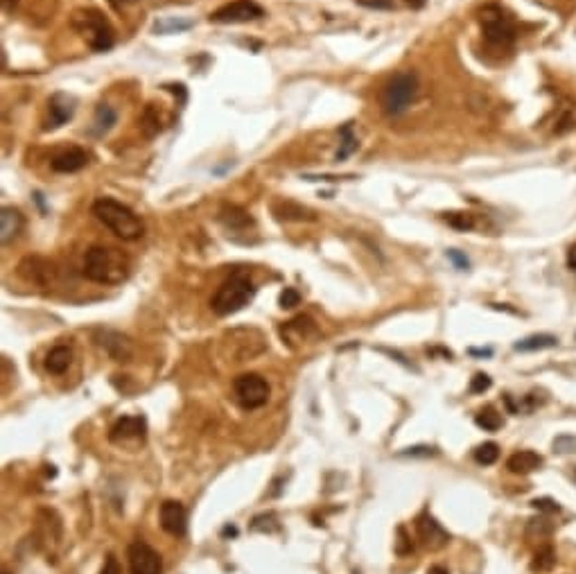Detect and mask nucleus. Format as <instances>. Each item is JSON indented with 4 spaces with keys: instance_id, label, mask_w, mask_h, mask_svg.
Returning a JSON list of instances; mask_svg holds the SVG:
<instances>
[{
    "instance_id": "nucleus-27",
    "label": "nucleus",
    "mask_w": 576,
    "mask_h": 574,
    "mask_svg": "<svg viewBox=\"0 0 576 574\" xmlns=\"http://www.w3.org/2000/svg\"><path fill=\"white\" fill-rule=\"evenodd\" d=\"M553 346H558V339L553 337V335H529V337L515 342L513 349L515 351H522V353H531V351L553 349Z\"/></svg>"
},
{
    "instance_id": "nucleus-22",
    "label": "nucleus",
    "mask_w": 576,
    "mask_h": 574,
    "mask_svg": "<svg viewBox=\"0 0 576 574\" xmlns=\"http://www.w3.org/2000/svg\"><path fill=\"white\" fill-rule=\"evenodd\" d=\"M23 226H25V218L20 215L18 208L5 206V208L0 211V240H3V244L16 240L20 231H23Z\"/></svg>"
},
{
    "instance_id": "nucleus-19",
    "label": "nucleus",
    "mask_w": 576,
    "mask_h": 574,
    "mask_svg": "<svg viewBox=\"0 0 576 574\" xmlns=\"http://www.w3.org/2000/svg\"><path fill=\"white\" fill-rule=\"evenodd\" d=\"M50 166L54 172H61V175H73V172H80L89 166V154L80 147H68L59 151L57 156H52Z\"/></svg>"
},
{
    "instance_id": "nucleus-26",
    "label": "nucleus",
    "mask_w": 576,
    "mask_h": 574,
    "mask_svg": "<svg viewBox=\"0 0 576 574\" xmlns=\"http://www.w3.org/2000/svg\"><path fill=\"white\" fill-rule=\"evenodd\" d=\"M115 123H118V113L113 111V106L97 104L95 118H93V134L95 136H104L106 132H111Z\"/></svg>"
},
{
    "instance_id": "nucleus-38",
    "label": "nucleus",
    "mask_w": 576,
    "mask_h": 574,
    "mask_svg": "<svg viewBox=\"0 0 576 574\" xmlns=\"http://www.w3.org/2000/svg\"><path fill=\"white\" fill-rule=\"evenodd\" d=\"M491 378H488L486 373H477L472 380H470V394H484L491 389Z\"/></svg>"
},
{
    "instance_id": "nucleus-49",
    "label": "nucleus",
    "mask_w": 576,
    "mask_h": 574,
    "mask_svg": "<svg viewBox=\"0 0 576 574\" xmlns=\"http://www.w3.org/2000/svg\"><path fill=\"white\" fill-rule=\"evenodd\" d=\"M3 574H9V572H3Z\"/></svg>"
},
{
    "instance_id": "nucleus-29",
    "label": "nucleus",
    "mask_w": 576,
    "mask_h": 574,
    "mask_svg": "<svg viewBox=\"0 0 576 574\" xmlns=\"http://www.w3.org/2000/svg\"><path fill=\"white\" fill-rule=\"evenodd\" d=\"M339 138H342V147L339 151H337V161H344V158H349L353 151L357 149V136L353 132V123H346L342 129H339Z\"/></svg>"
},
{
    "instance_id": "nucleus-1",
    "label": "nucleus",
    "mask_w": 576,
    "mask_h": 574,
    "mask_svg": "<svg viewBox=\"0 0 576 574\" xmlns=\"http://www.w3.org/2000/svg\"><path fill=\"white\" fill-rule=\"evenodd\" d=\"M84 276L100 285H120L132 272V260L118 247L95 244L84 256Z\"/></svg>"
},
{
    "instance_id": "nucleus-47",
    "label": "nucleus",
    "mask_w": 576,
    "mask_h": 574,
    "mask_svg": "<svg viewBox=\"0 0 576 574\" xmlns=\"http://www.w3.org/2000/svg\"><path fill=\"white\" fill-rule=\"evenodd\" d=\"M427 574H450V572L445 570V568H441V566H432V568L427 570Z\"/></svg>"
},
{
    "instance_id": "nucleus-2",
    "label": "nucleus",
    "mask_w": 576,
    "mask_h": 574,
    "mask_svg": "<svg viewBox=\"0 0 576 574\" xmlns=\"http://www.w3.org/2000/svg\"><path fill=\"white\" fill-rule=\"evenodd\" d=\"M93 215L102 222L111 233L123 240H138L145 233V224L129 206L115 201L111 197H102L93 204Z\"/></svg>"
},
{
    "instance_id": "nucleus-32",
    "label": "nucleus",
    "mask_w": 576,
    "mask_h": 574,
    "mask_svg": "<svg viewBox=\"0 0 576 574\" xmlns=\"http://www.w3.org/2000/svg\"><path fill=\"white\" fill-rule=\"evenodd\" d=\"M472 457H475L477 463H482V466H493L499 459V446L493 441H486V443H482V446L475 448Z\"/></svg>"
},
{
    "instance_id": "nucleus-9",
    "label": "nucleus",
    "mask_w": 576,
    "mask_h": 574,
    "mask_svg": "<svg viewBox=\"0 0 576 574\" xmlns=\"http://www.w3.org/2000/svg\"><path fill=\"white\" fill-rule=\"evenodd\" d=\"M233 389H235L237 403H240L244 409H258V407L267 405L269 394H271L267 380H265L263 375H258V373H242V375H237L235 382H233Z\"/></svg>"
},
{
    "instance_id": "nucleus-35",
    "label": "nucleus",
    "mask_w": 576,
    "mask_h": 574,
    "mask_svg": "<svg viewBox=\"0 0 576 574\" xmlns=\"http://www.w3.org/2000/svg\"><path fill=\"white\" fill-rule=\"evenodd\" d=\"M414 551V543L409 540L405 527H398V540H396V554L398 556H407Z\"/></svg>"
},
{
    "instance_id": "nucleus-50",
    "label": "nucleus",
    "mask_w": 576,
    "mask_h": 574,
    "mask_svg": "<svg viewBox=\"0 0 576 574\" xmlns=\"http://www.w3.org/2000/svg\"><path fill=\"white\" fill-rule=\"evenodd\" d=\"M574 475H576V473H574Z\"/></svg>"
},
{
    "instance_id": "nucleus-16",
    "label": "nucleus",
    "mask_w": 576,
    "mask_h": 574,
    "mask_svg": "<svg viewBox=\"0 0 576 574\" xmlns=\"http://www.w3.org/2000/svg\"><path fill=\"white\" fill-rule=\"evenodd\" d=\"M416 529H418V536L422 540V545H425L427 549H432V551L443 549L445 545L450 543V534L445 532L439 520L434 516H430L427 511L416 520Z\"/></svg>"
},
{
    "instance_id": "nucleus-17",
    "label": "nucleus",
    "mask_w": 576,
    "mask_h": 574,
    "mask_svg": "<svg viewBox=\"0 0 576 574\" xmlns=\"http://www.w3.org/2000/svg\"><path fill=\"white\" fill-rule=\"evenodd\" d=\"M18 269H20V276L39 287H48L54 278V265L41 256H27Z\"/></svg>"
},
{
    "instance_id": "nucleus-4",
    "label": "nucleus",
    "mask_w": 576,
    "mask_h": 574,
    "mask_svg": "<svg viewBox=\"0 0 576 574\" xmlns=\"http://www.w3.org/2000/svg\"><path fill=\"white\" fill-rule=\"evenodd\" d=\"M73 27L80 32L95 52H106L113 48V27L100 9H77L73 14Z\"/></svg>"
},
{
    "instance_id": "nucleus-3",
    "label": "nucleus",
    "mask_w": 576,
    "mask_h": 574,
    "mask_svg": "<svg viewBox=\"0 0 576 574\" xmlns=\"http://www.w3.org/2000/svg\"><path fill=\"white\" fill-rule=\"evenodd\" d=\"M253 297H256V287L251 280H249V276L233 274L231 278L224 280L220 289L215 292L211 306L215 310V315L228 317V315L240 312L244 306H249V303L253 301Z\"/></svg>"
},
{
    "instance_id": "nucleus-42",
    "label": "nucleus",
    "mask_w": 576,
    "mask_h": 574,
    "mask_svg": "<svg viewBox=\"0 0 576 574\" xmlns=\"http://www.w3.org/2000/svg\"><path fill=\"white\" fill-rule=\"evenodd\" d=\"M168 91H172L175 95H179L181 100H183V104H186V86H183V84H172V86H168Z\"/></svg>"
},
{
    "instance_id": "nucleus-23",
    "label": "nucleus",
    "mask_w": 576,
    "mask_h": 574,
    "mask_svg": "<svg viewBox=\"0 0 576 574\" xmlns=\"http://www.w3.org/2000/svg\"><path fill=\"white\" fill-rule=\"evenodd\" d=\"M542 463H545V461H542V457H540L538 452H534V450H520V452L511 454V457H508L506 468L511 473H515V475H529V473L538 470Z\"/></svg>"
},
{
    "instance_id": "nucleus-40",
    "label": "nucleus",
    "mask_w": 576,
    "mask_h": 574,
    "mask_svg": "<svg viewBox=\"0 0 576 574\" xmlns=\"http://www.w3.org/2000/svg\"><path fill=\"white\" fill-rule=\"evenodd\" d=\"M366 9H394V0H355Z\"/></svg>"
},
{
    "instance_id": "nucleus-10",
    "label": "nucleus",
    "mask_w": 576,
    "mask_h": 574,
    "mask_svg": "<svg viewBox=\"0 0 576 574\" xmlns=\"http://www.w3.org/2000/svg\"><path fill=\"white\" fill-rule=\"evenodd\" d=\"M265 16V9L253 0H233V3L222 5L220 9L208 16L211 23L220 25H233V23H249V20H258Z\"/></svg>"
},
{
    "instance_id": "nucleus-18",
    "label": "nucleus",
    "mask_w": 576,
    "mask_h": 574,
    "mask_svg": "<svg viewBox=\"0 0 576 574\" xmlns=\"http://www.w3.org/2000/svg\"><path fill=\"white\" fill-rule=\"evenodd\" d=\"M75 97L68 95V93H54L48 102V123H46V129H59L66 125L70 118L75 116Z\"/></svg>"
},
{
    "instance_id": "nucleus-21",
    "label": "nucleus",
    "mask_w": 576,
    "mask_h": 574,
    "mask_svg": "<svg viewBox=\"0 0 576 574\" xmlns=\"http://www.w3.org/2000/svg\"><path fill=\"white\" fill-rule=\"evenodd\" d=\"M145 432H147V420L143 416H123L111 428V441L143 439Z\"/></svg>"
},
{
    "instance_id": "nucleus-8",
    "label": "nucleus",
    "mask_w": 576,
    "mask_h": 574,
    "mask_svg": "<svg viewBox=\"0 0 576 574\" xmlns=\"http://www.w3.org/2000/svg\"><path fill=\"white\" fill-rule=\"evenodd\" d=\"M37 543L46 551L48 561H57V551L63 540V525L54 509H39L37 513Z\"/></svg>"
},
{
    "instance_id": "nucleus-46",
    "label": "nucleus",
    "mask_w": 576,
    "mask_h": 574,
    "mask_svg": "<svg viewBox=\"0 0 576 574\" xmlns=\"http://www.w3.org/2000/svg\"><path fill=\"white\" fill-rule=\"evenodd\" d=\"M493 351L491 349H470V355H480V357H488Z\"/></svg>"
},
{
    "instance_id": "nucleus-24",
    "label": "nucleus",
    "mask_w": 576,
    "mask_h": 574,
    "mask_svg": "<svg viewBox=\"0 0 576 574\" xmlns=\"http://www.w3.org/2000/svg\"><path fill=\"white\" fill-rule=\"evenodd\" d=\"M73 362V349L66 344H59L50 349V353L46 355V369L52 375H63L68 371V366Z\"/></svg>"
},
{
    "instance_id": "nucleus-48",
    "label": "nucleus",
    "mask_w": 576,
    "mask_h": 574,
    "mask_svg": "<svg viewBox=\"0 0 576 574\" xmlns=\"http://www.w3.org/2000/svg\"><path fill=\"white\" fill-rule=\"evenodd\" d=\"M407 3H409L411 7H422V5H425V0H407Z\"/></svg>"
},
{
    "instance_id": "nucleus-15",
    "label": "nucleus",
    "mask_w": 576,
    "mask_h": 574,
    "mask_svg": "<svg viewBox=\"0 0 576 574\" xmlns=\"http://www.w3.org/2000/svg\"><path fill=\"white\" fill-rule=\"evenodd\" d=\"M158 520H161V527L165 529L170 536H186L188 532V511L186 506L177 500H168L161 504Z\"/></svg>"
},
{
    "instance_id": "nucleus-13",
    "label": "nucleus",
    "mask_w": 576,
    "mask_h": 574,
    "mask_svg": "<svg viewBox=\"0 0 576 574\" xmlns=\"http://www.w3.org/2000/svg\"><path fill=\"white\" fill-rule=\"evenodd\" d=\"M129 568H132V574H161L163 572V561L161 554L149 547L143 540L129 545Z\"/></svg>"
},
{
    "instance_id": "nucleus-41",
    "label": "nucleus",
    "mask_w": 576,
    "mask_h": 574,
    "mask_svg": "<svg viewBox=\"0 0 576 574\" xmlns=\"http://www.w3.org/2000/svg\"><path fill=\"white\" fill-rule=\"evenodd\" d=\"M100 574H123L120 563H118V559H115L113 554H108V556H106V561H104V566H102Z\"/></svg>"
},
{
    "instance_id": "nucleus-33",
    "label": "nucleus",
    "mask_w": 576,
    "mask_h": 574,
    "mask_svg": "<svg viewBox=\"0 0 576 574\" xmlns=\"http://www.w3.org/2000/svg\"><path fill=\"white\" fill-rule=\"evenodd\" d=\"M443 220L448 222L452 229H456V231H470V229H475V215L472 213H465V211L445 213Z\"/></svg>"
},
{
    "instance_id": "nucleus-11",
    "label": "nucleus",
    "mask_w": 576,
    "mask_h": 574,
    "mask_svg": "<svg viewBox=\"0 0 576 574\" xmlns=\"http://www.w3.org/2000/svg\"><path fill=\"white\" fill-rule=\"evenodd\" d=\"M280 337L285 342L289 349H301V346L306 344H312V339L319 337V328L317 323H314L312 317L308 315H299L294 319H289L287 323H282L280 326Z\"/></svg>"
},
{
    "instance_id": "nucleus-6",
    "label": "nucleus",
    "mask_w": 576,
    "mask_h": 574,
    "mask_svg": "<svg viewBox=\"0 0 576 574\" xmlns=\"http://www.w3.org/2000/svg\"><path fill=\"white\" fill-rule=\"evenodd\" d=\"M222 346H224L226 357H231L233 362H246V360H253L256 355L265 353L267 342L263 337V332L256 328H235L224 335Z\"/></svg>"
},
{
    "instance_id": "nucleus-7",
    "label": "nucleus",
    "mask_w": 576,
    "mask_h": 574,
    "mask_svg": "<svg viewBox=\"0 0 576 574\" xmlns=\"http://www.w3.org/2000/svg\"><path fill=\"white\" fill-rule=\"evenodd\" d=\"M480 23L486 41L495 43V46H511L515 41V25L502 7L486 5L480 12Z\"/></svg>"
},
{
    "instance_id": "nucleus-30",
    "label": "nucleus",
    "mask_w": 576,
    "mask_h": 574,
    "mask_svg": "<svg viewBox=\"0 0 576 574\" xmlns=\"http://www.w3.org/2000/svg\"><path fill=\"white\" fill-rule=\"evenodd\" d=\"M556 566V551L551 545H542L534 554V563H531V570L534 572H549Z\"/></svg>"
},
{
    "instance_id": "nucleus-39",
    "label": "nucleus",
    "mask_w": 576,
    "mask_h": 574,
    "mask_svg": "<svg viewBox=\"0 0 576 574\" xmlns=\"http://www.w3.org/2000/svg\"><path fill=\"white\" fill-rule=\"evenodd\" d=\"M448 258L452 260V263H454V267H456V269H461V272H465V269L470 267V260L465 258V256H463L461 251H456V249H450V251H448Z\"/></svg>"
},
{
    "instance_id": "nucleus-5",
    "label": "nucleus",
    "mask_w": 576,
    "mask_h": 574,
    "mask_svg": "<svg viewBox=\"0 0 576 574\" xmlns=\"http://www.w3.org/2000/svg\"><path fill=\"white\" fill-rule=\"evenodd\" d=\"M418 95V75L411 70L396 73L382 91V109L389 116H402Z\"/></svg>"
},
{
    "instance_id": "nucleus-44",
    "label": "nucleus",
    "mask_w": 576,
    "mask_h": 574,
    "mask_svg": "<svg viewBox=\"0 0 576 574\" xmlns=\"http://www.w3.org/2000/svg\"><path fill=\"white\" fill-rule=\"evenodd\" d=\"M434 452H437L434 448H425V446H420V448H409L407 452H402V454H425V457H427V454H434Z\"/></svg>"
},
{
    "instance_id": "nucleus-12",
    "label": "nucleus",
    "mask_w": 576,
    "mask_h": 574,
    "mask_svg": "<svg viewBox=\"0 0 576 574\" xmlns=\"http://www.w3.org/2000/svg\"><path fill=\"white\" fill-rule=\"evenodd\" d=\"M95 342L115 362H129L134 357V344H132V339H129L127 335L118 332V330L100 328V330L95 332Z\"/></svg>"
},
{
    "instance_id": "nucleus-14",
    "label": "nucleus",
    "mask_w": 576,
    "mask_h": 574,
    "mask_svg": "<svg viewBox=\"0 0 576 574\" xmlns=\"http://www.w3.org/2000/svg\"><path fill=\"white\" fill-rule=\"evenodd\" d=\"M220 224L228 231V235H246L256 229V220L251 218V213L244 211L242 206L235 204H224L220 211Z\"/></svg>"
},
{
    "instance_id": "nucleus-20",
    "label": "nucleus",
    "mask_w": 576,
    "mask_h": 574,
    "mask_svg": "<svg viewBox=\"0 0 576 574\" xmlns=\"http://www.w3.org/2000/svg\"><path fill=\"white\" fill-rule=\"evenodd\" d=\"M271 213L278 222H314L317 215L310 208H306L303 204H296L292 199H278L271 204Z\"/></svg>"
},
{
    "instance_id": "nucleus-37",
    "label": "nucleus",
    "mask_w": 576,
    "mask_h": 574,
    "mask_svg": "<svg viewBox=\"0 0 576 574\" xmlns=\"http://www.w3.org/2000/svg\"><path fill=\"white\" fill-rule=\"evenodd\" d=\"M531 506L542 513H558L561 511V504L556 500H551V497H538V500L531 502Z\"/></svg>"
},
{
    "instance_id": "nucleus-45",
    "label": "nucleus",
    "mask_w": 576,
    "mask_h": 574,
    "mask_svg": "<svg viewBox=\"0 0 576 574\" xmlns=\"http://www.w3.org/2000/svg\"><path fill=\"white\" fill-rule=\"evenodd\" d=\"M108 3H111L113 9H118V12H120V9H125L127 5H134L136 0H108Z\"/></svg>"
},
{
    "instance_id": "nucleus-28",
    "label": "nucleus",
    "mask_w": 576,
    "mask_h": 574,
    "mask_svg": "<svg viewBox=\"0 0 576 574\" xmlns=\"http://www.w3.org/2000/svg\"><path fill=\"white\" fill-rule=\"evenodd\" d=\"M194 23L190 18H181V16H163L154 23V35H179V32L190 30Z\"/></svg>"
},
{
    "instance_id": "nucleus-31",
    "label": "nucleus",
    "mask_w": 576,
    "mask_h": 574,
    "mask_svg": "<svg viewBox=\"0 0 576 574\" xmlns=\"http://www.w3.org/2000/svg\"><path fill=\"white\" fill-rule=\"evenodd\" d=\"M475 423L486 432H497L502 428V416H499V411L495 407H484L480 414L475 416Z\"/></svg>"
},
{
    "instance_id": "nucleus-34",
    "label": "nucleus",
    "mask_w": 576,
    "mask_h": 574,
    "mask_svg": "<svg viewBox=\"0 0 576 574\" xmlns=\"http://www.w3.org/2000/svg\"><path fill=\"white\" fill-rule=\"evenodd\" d=\"M551 448L556 454H576V437L574 435H561L553 439Z\"/></svg>"
},
{
    "instance_id": "nucleus-43",
    "label": "nucleus",
    "mask_w": 576,
    "mask_h": 574,
    "mask_svg": "<svg viewBox=\"0 0 576 574\" xmlns=\"http://www.w3.org/2000/svg\"><path fill=\"white\" fill-rule=\"evenodd\" d=\"M568 267L572 269V272H576V244H572L568 249Z\"/></svg>"
},
{
    "instance_id": "nucleus-25",
    "label": "nucleus",
    "mask_w": 576,
    "mask_h": 574,
    "mask_svg": "<svg viewBox=\"0 0 576 574\" xmlns=\"http://www.w3.org/2000/svg\"><path fill=\"white\" fill-rule=\"evenodd\" d=\"M138 123H140V129H143V134L149 138L163 132V116H161L156 104H147L143 113H140Z\"/></svg>"
},
{
    "instance_id": "nucleus-36",
    "label": "nucleus",
    "mask_w": 576,
    "mask_h": 574,
    "mask_svg": "<svg viewBox=\"0 0 576 574\" xmlns=\"http://www.w3.org/2000/svg\"><path fill=\"white\" fill-rule=\"evenodd\" d=\"M278 303H280V308H296L299 303H301V294H299V289L294 287H285L280 292V297H278Z\"/></svg>"
}]
</instances>
